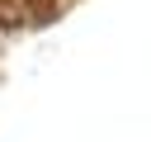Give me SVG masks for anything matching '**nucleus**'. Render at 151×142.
Wrapping results in <instances>:
<instances>
[{
	"instance_id": "nucleus-1",
	"label": "nucleus",
	"mask_w": 151,
	"mask_h": 142,
	"mask_svg": "<svg viewBox=\"0 0 151 142\" xmlns=\"http://www.w3.org/2000/svg\"><path fill=\"white\" fill-rule=\"evenodd\" d=\"M52 14H57V0H28V9H24L28 24H47Z\"/></svg>"
},
{
	"instance_id": "nucleus-2",
	"label": "nucleus",
	"mask_w": 151,
	"mask_h": 142,
	"mask_svg": "<svg viewBox=\"0 0 151 142\" xmlns=\"http://www.w3.org/2000/svg\"><path fill=\"white\" fill-rule=\"evenodd\" d=\"M19 19H24V14H14V9H9V5H0V24H5V28H14V24H19Z\"/></svg>"
}]
</instances>
